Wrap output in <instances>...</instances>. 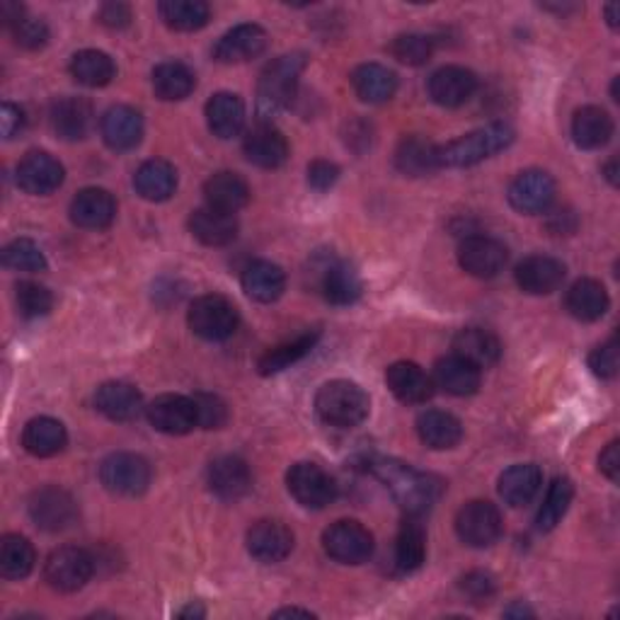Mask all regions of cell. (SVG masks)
Wrapping results in <instances>:
<instances>
[{
    "label": "cell",
    "instance_id": "6da1fadb",
    "mask_svg": "<svg viewBox=\"0 0 620 620\" xmlns=\"http://www.w3.org/2000/svg\"><path fill=\"white\" fill-rule=\"evenodd\" d=\"M371 473L391 490L393 500L401 504L409 516L429 512V509L437 504L441 492H444V482H441L437 475L419 473L413 465L395 458H375L371 463Z\"/></svg>",
    "mask_w": 620,
    "mask_h": 620
},
{
    "label": "cell",
    "instance_id": "7a4b0ae2",
    "mask_svg": "<svg viewBox=\"0 0 620 620\" xmlns=\"http://www.w3.org/2000/svg\"><path fill=\"white\" fill-rule=\"evenodd\" d=\"M514 129L509 124H487L478 131H470L458 141H451L446 146H439V168H470L487 158H492L500 151L512 146Z\"/></svg>",
    "mask_w": 620,
    "mask_h": 620
},
{
    "label": "cell",
    "instance_id": "3957f363",
    "mask_svg": "<svg viewBox=\"0 0 620 620\" xmlns=\"http://www.w3.org/2000/svg\"><path fill=\"white\" fill-rule=\"evenodd\" d=\"M306 69L303 53H286L274 59L260 75L258 85V112L262 119L279 117L291 105L296 95L298 78Z\"/></svg>",
    "mask_w": 620,
    "mask_h": 620
},
{
    "label": "cell",
    "instance_id": "277c9868",
    "mask_svg": "<svg viewBox=\"0 0 620 620\" xmlns=\"http://www.w3.org/2000/svg\"><path fill=\"white\" fill-rule=\"evenodd\" d=\"M371 401L363 388L351 381H330L315 395V409L332 427H357L369 417Z\"/></svg>",
    "mask_w": 620,
    "mask_h": 620
},
{
    "label": "cell",
    "instance_id": "5b68a950",
    "mask_svg": "<svg viewBox=\"0 0 620 620\" xmlns=\"http://www.w3.org/2000/svg\"><path fill=\"white\" fill-rule=\"evenodd\" d=\"M187 323H190L196 337H202L206 342H224L233 337V332L238 330L240 318H238V308L233 306L226 296L206 294L199 296L192 303Z\"/></svg>",
    "mask_w": 620,
    "mask_h": 620
},
{
    "label": "cell",
    "instance_id": "8992f818",
    "mask_svg": "<svg viewBox=\"0 0 620 620\" xmlns=\"http://www.w3.org/2000/svg\"><path fill=\"white\" fill-rule=\"evenodd\" d=\"M95 572V560L87 550L65 546L53 550L47 564H44V577H47L51 589L73 594L91 582Z\"/></svg>",
    "mask_w": 620,
    "mask_h": 620
},
{
    "label": "cell",
    "instance_id": "52a82bcc",
    "mask_svg": "<svg viewBox=\"0 0 620 620\" xmlns=\"http://www.w3.org/2000/svg\"><path fill=\"white\" fill-rule=\"evenodd\" d=\"M151 465L143 456L136 453H112L107 456L103 468H99V478L112 494L119 497H139L148 490L151 485Z\"/></svg>",
    "mask_w": 620,
    "mask_h": 620
},
{
    "label": "cell",
    "instance_id": "ba28073f",
    "mask_svg": "<svg viewBox=\"0 0 620 620\" xmlns=\"http://www.w3.org/2000/svg\"><path fill=\"white\" fill-rule=\"evenodd\" d=\"M456 534L470 548H490L502 536V514L492 502L475 500L461 506Z\"/></svg>",
    "mask_w": 620,
    "mask_h": 620
},
{
    "label": "cell",
    "instance_id": "9c48e42d",
    "mask_svg": "<svg viewBox=\"0 0 620 620\" xmlns=\"http://www.w3.org/2000/svg\"><path fill=\"white\" fill-rule=\"evenodd\" d=\"M286 485L294 500L306 509H325L337 497L335 480L315 463H296L286 475Z\"/></svg>",
    "mask_w": 620,
    "mask_h": 620
},
{
    "label": "cell",
    "instance_id": "30bf717a",
    "mask_svg": "<svg viewBox=\"0 0 620 620\" xmlns=\"http://www.w3.org/2000/svg\"><path fill=\"white\" fill-rule=\"evenodd\" d=\"M323 548L342 564H361L371 558L373 536L359 522H337L323 534Z\"/></svg>",
    "mask_w": 620,
    "mask_h": 620
},
{
    "label": "cell",
    "instance_id": "8fae6325",
    "mask_svg": "<svg viewBox=\"0 0 620 620\" xmlns=\"http://www.w3.org/2000/svg\"><path fill=\"white\" fill-rule=\"evenodd\" d=\"M29 516L39 528L49 534H59L73 526L78 516V506L73 497L61 487H41L29 500Z\"/></svg>",
    "mask_w": 620,
    "mask_h": 620
},
{
    "label": "cell",
    "instance_id": "7c38bea8",
    "mask_svg": "<svg viewBox=\"0 0 620 620\" xmlns=\"http://www.w3.org/2000/svg\"><path fill=\"white\" fill-rule=\"evenodd\" d=\"M506 260L509 252L504 242L490 236H470L458 248V264L468 274L478 276V279H490V276L500 274Z\"/></svg>",
    "mask_w": 620,
    "mask_h": 620
},
{
    "label": "cell",
    "instance_id": "4fadbf2b",
    "mask_svg": "<svg viewBox=\"0 0 620 620\" xmlns=\"http://www.w3.org/2000/svg\"><path fill=\"white\" fill-rule=\"evenodd\" d=\"M146 413H148L151 425L158 431H163V434H170V437L190 434L194 427H199L194 401L187 395L168 393V395L155 397Z\"/></svg>",
    "mask_w": 620,
    "mask_h": 620
},
{
    "label": "cell",
    "instance_id": "5bb4252c",
    "mask_svg": "<svg viewBox=\"0 0 620 620\" xmlns=\"http://www.w3.org/2000/svg\"><path fill=\"white\" fill-rule=\"evenodd\" d=\"M509 202L522 214H542L556 202V182L542 170H526L509 184Z\"/></svg>",
    "mask_w": 620,
    "mask_h": 620
},
{
    "label": "cell",
    "instance_id": "9a60e30c",
    "mask_svg": "<svg viewBox=\"0 0 620 620\" xmlns=\"http://www.w3.org/2000/svg\"><path fill=\"white\" fill-rule=\"evenodd\" d=\"M63 165L51 153L32 151L17 165V184L27 194H51L63 182Z\"/></svg>",
    "mask_w": 620,
    "mask_h": 620
},
{
    "label": "cell",
    "instance_id": "2e32d148",
    "mask_svg": "<svg viewBox=\"0 0 620 620\" xmlns=\"http://www.w3.org/2000/svg\"><path fill=\"white\" fill-rule=\"evenodd\" d=\"M564 282V264L548 254H530L516 267L518 289L530 296H548Z\"/></svg>",
    "mask_w": 620,
    "mask_h": 620
},
{
    "label": "cell",
    "instance_id": "e0dca14e",
    "mask_svg": "<svg viewBox=\"0 0 620 620\" xmlns=\"http://www.w3.org/2000/svg\"><path fill=\"white\" fill-rule=\"evenodd\" d=\"M478 91V78L463 65H444L429 81V95L441 107H461Z\"/></svg>",
    "mask_w": 620,
    "mask_h": 620
},
{
    "label": "cell",
    "instance_id": "ac0fdd59",
    "mask_svg": "<svg viewBox=\"0 0 620 620\" xmlns=\"http://www.w3.org/2000/svg\"><path fill=\"white\" fill-rule=\"evenodd\" d=\"M93 117V105L85 97H61L49 112L53 134L63 141H81L91 134Z\"/></svg>",
    "mask_w": 620,
    "mask_h": 620
},
{
    "label": "cell",
    "instance_id": "d6986e66",
    "mask_svg": "<svg viewBox=\"0 0 620 620\" xmlns=\"http://www.w3.org/2000/svg\"><path fill=\"white\" fill-rule=\"evenodd\" d=\"M242 151H246L248 160L258 168L264 170H276L289 160V141L282 134L279 129H274L272 124H260L254 127L242 143Z\"/></svg>",
    "mask_w": 620,
    "mask_h": 620
},
{
    "label": "cell",
    "instance_id": "ffe728a7",
    "mask_svg": "<svg viewBox=\"0 0 620 620\" xmlns=\"http://www.w3.org/2000/svg\"><path fill=\"white\" fill-rule=\"evenodd\" d=\"M267 49V32L260 25H238L216 41L214 59L220 63H242L258 59Z\"/></svg>",
    "mask_w": 620,
    "mask_h": 620
},
{
    "label": "cell",
    "instance_id": "44dd1931",
    "mask_svg": "<svg viewBox=\"0 0 620 620\" xmlns=\"http://www.w3.org/2000/svg\"><path fill=\"white\" fill-rule=\"evenodd\" d=\"M208 487L220 500H240L252 487V473L248 463L238 456H220L208 465Z\"/></svg>",
    "mask_w": 620,
    "mask_h": 620
},
{
    "label": "cell",
    "instance_id": "7402d4cb",
    "mask_svg": "<svg viewBox=\"0 0 620 620\" xmlns=\"http://www.w3.org/2000/svg\"><path fill=\"white\" fill-rule=\"evenodd\" d=\"M117 216V202L115 196L99 187H87V190L78 192L71 204V218L75 226L87 230H103L112 226Z\"/></svg>",
    "mask_w": 620,
    "mask_h": 620
},
{
    "label": "cell",
    "instance_id": "603a6c76",
    "mask_svg": "<svg viewBox=\"0 0 620 620\" xmlns=\"http://www.w3.org/2000/svg\"><path fill=\"white\" fill-rule=\"evenodd\" d=\"M99 131H103V139L112 151H131L143 139V117L129 105L109 107Z\"/></svg>",
    "mask_w": 620,
    "mask_h": 620
},
{
    "label": "cell",
    "instance_id": "cb8c5ba5",
    "mask_svg": "<svg viewBox=\"0 0 620 620\" xmlns=\"http://www.w3.org/2000/svg\"><path fill=\"white\" fill-rule=\"evenodd\" d=\"M385 383L397 401L405 405H422L434 395V381L413 361H397L385 371Z\"/></svg>",
    "mask_w": 620,
    "mask_h": 620
},
{
    "label": "cell",
    "instance_id": "d4e9b609",
    "mask_svg": "<svg viewBox=\"0 0 620 620\" xmlns=\"http://www.w3.org/2000/svg\"><path fill=\"white\" fill-rule=\"evenodd\" d=\"M294 548V534L279 522H258L248 530V550L260 562H282Z\"/></svg>",
    "mask_w": 620,
    "mask_h": 620
},
{
    "label": "cell",
    "instance_id": "484cf974",
    "mask_svg": "<svg viewBox=\"0 0 620 620\" xmlns=\"http://www.w3.org/2000/svg\"><path fill=\"white\" fill-rule=\"evenodd\" d=\"M95 407L112 422H131L136 419L143 409L141 393L131 383L109 381L97 388L95 393Z\"/></svg>",
    "mask_w": 620,
    "mask_h": 620
},
{
    "label": "cell",
    "instance_id": "4316f807",
    "mask_svg": "<svg viewBox=\"0 0 620 620\" xmlns=\"http://www.w3.org/2000/svg\"><path fill=\"white\" fill-rule=\"evenodd\" d=\"M192 236L208 248H224L238 236L236 214L218 212L214 206H202L190 216Z\"/></svg>",
    "mask_w": 620,
    "mask_h": 620
},
{
    "label": "cell",
    "instance_id": "83f0119b",
    "mask_svg": "<svg viewBox=\"0 0 620 620\" xmlns=\"http://www.w3.org/2000/svg\"><path fill=\"white\" fill-rule=\"evenodd\" d=\"M453 354L465 359L473 367L487 369L494 367L502 357V345L490 330L482 327H465L456 337H453Z\"/></svg>",
    "mask_w": 620,
    "mask_h": 620
},
{
    "label": "cell",
    "instance_id": "f1b7e54d",
    "mask_svg": "<svg viewBox=\"0 0 620 620\" xmlns=\"http://www.w3.org/2000/svg\"><path fill=\"white\" fill-rule=\"evenodd\" d=\"M611 298L604 289L601 282L596 279H580L570 286L568 296H564V308L572 318L582 320V323H594L606 315Z\"/></svg>",
    "mask_w": 620,
    "mask_h": 620
},
{
    "label": "cell",
    "instance_id": "f546056e",
    "mask_svg": "<svg viewBox=\"0 0 620 620\" xmlns=\"http://www.w3.org/2000/svg\"><path fill=\"white\" fill-rule=\"evenodd\" d=\"M286 289V274L279 264L258 260L252 262L242 272V291H246L252 301L272 303L279 298Z\"/></svg>",
    "mask_w": 620,
    "mask_h": 620
},
{
    "label": "cell",
    "instance_id": "4dcf8cb0",
    "mask_svg": "<svg viewBox=\"0 0 620 620\" xmlns=\"http://www.w3.org/2000/svg\"><path fill=\"white\" fill-rule=\"evenodd\" d=\"M65 444H69L65 427L53 417H35L22 431V446L37 458L57 456V453L65 449Z\"/></svg>",
    "mask_w": 620,
    "mask_h": 620
},
{
    "label": "cell",
    "instance_id": "1f68e13d",
    "mask_svg": "<svg viewBox=\"0 0 620 620\" xmlns=\"http://www.w3.org/2000/svg\"><path fill=\"white\" fill-rule=\"evenodd\" d=\"M206 206H214L218 212L236 214L250 202V187L236 172H216L204 184Z\"/></svg>",
    "mask_w": 620,
    "mask_h": 620
},
{
    "label": "cell",
    "instance_id": "d6a6232c",
    "mask_svg": "<svg viewBox=\"0 0 620 620\" xmlns=\"http://www.w3.org/2000/svg\"><path fill=\"white\" fill-rule=\"evenodd\" d=\"M206 121L212 134L218 139L238 136L246 127V105L233 93H216L206 103Z\"/></svg>",
    "mask_w": 620,
    "mask_h": 620
},
{
    "label": "cell",
    "instance_id": "836d02e7",
    "mask_svg": "<svg viewBox=\"0 0 620 620\" xmlns=\"http://www.w3.org/2000/svg\"><path fill=\"white\" fill-rule=\"evenodd\" d=\"M542 485V473L534 463H516L500 478V497L509 506H526L534 502Z\"/></svg>",
    "mask_w": 620,
    "mask_h": 620
},
{
    "label": "cell",
    "instance_id": "e575fe53",
    "mask_svg": "<svg viewBox=\"0 0 620 620\" xmlns=\"http://www.w3.org/2000/svg\"><path fill=\"white\" fill-rule=\"evenodd\" d=\"M613 136V119L601 107H582L572 119V139L580 148L594 151L606 146Z\"/></svg>",
    "mask_w": 620,
    "mask_h": 620
},
{
    "label": "cell",
    "instance_id": "d590c367",
    "mask_svg": "<svg viewBox=\"0 0 620 620\" xmlns=\"http://www.w3.org/2000/svg\"><path fill=\"white\" fill-rule=\"evenodd\" d=\"M351 85L363 103L383 105L397 93V75L381 63H363L351 73Z\"/></svg>",
    "mask_w": 620,
    "mask_h": 620
},
{
    "label": "cell",
    "instance_id": "8d00e7d4",
    "mask_svg": "<svg viewBox=\"0 0 620 620\" xmlns=\"http://www.w3.org/2000/svg\"><path fill=\"white\" fill-rule=\"evenodd\" d=\"M434 383L449 395H456V397L473 395V393H478V388H480V369L453 354V357L437 361Z\"/></svg>",
    "mask_w": 620,
    "mask_h": 620
},
{
    "label": "cell",
    "instance_id": "74e56055",
    "mask_svg": "<svg viewBox=\"0 0 620 620\" xmlns=\"http://www.w3.org/2000/svg\"><path fill=\"white\" fill-rule=\"evenodd\" d=\"M417 434L429 449H453L463 439V425L444 409H427L417 419Z\"/></svg>",
    "mask_w": 620,
    "mask_h": 620
},
{
    "label": "cell",
    "instance_id": "f35d334b",
    "mask_svg": "<svg viewBox=\"0 0 620 620\" xmlns=\"http://www.w3.org/2000/svg\"><path fill=\"white\" fill-rule=\"evenodd\" d=\"M397 170L409 177H422L439 168V146L425 136H405L395 151Z\"/></svg>",
    "mask_w": 620,
    "mask_h": 620
},
{
    "label": "cell",
    "instance_id": "ab89813d",
    "mask_svg": "<svg viewBox=\"0 0 620 620\" xmlns=\"http://www.w3.org/2000/svg\"><path fill=\"white\" fill-rule=\"evenodd\" d=\"M361 289V276L349 262H332L323 270V296L332 306L357 303Z\"/></svg>",
    "mask_w": 620,
    "mask_h": 620
},
{
    "label": "cell",
    "instance_id": "60d3db41",
    "mask_svg": "<svg viewBox=\"0 0 620 620\" xmlns=\"http://www.w3.org/2000/svg\"><path fill=\"white\" fill-rule=\"evenodd\" d=\"M134 187L146 202H165L177 190V172L168 160H148L136 170Z\"/></svg>",
    "mask_w": 620,
    "mask_h": 620
},
{
    "label": "cell",
    "instance_id": "b9f144b4",
    "mask_svg": "<svg viewBox=\"0 0 620 620\" xmlns=\"http://www.w3.org/2000/svg\"><path fill=\"white\" fill-rule=\"evenodd\" d=\"M427 558V534L417 518L407 522L397 530L395 538V568L401 572H415L425 564Z\"/></svg>",
    "mask_w": 620,
    "mask_h": 620
},
{
    "label": "cell",
    "instance_id": "7bdbcfd3",
    "mask_svg": "<svg viewBox=\"0 0 620 620\" xmlns=\"http://www.w3.org/2000/svg\"><path fill=\"white\" fill-rule=\"evenodd\" d=\"M196 78L190 71V65H184L180 61H165L158 69L153 71V91L160 99H184L194 91Z\"/></svg>",
    "mask_w": 620,
    "mask_h": 620
},
{
    "label": "cell",
    "instance_id": "ee69618b",
    "mask_svg": "<svg viewBox=\"0 0 620 620\" xmlns=\"http://www.w3.org/2000/svg\"><path fill=\"white\" fill-rule=\"evenodd\" d=\"M71 75L85 87H105L117 75L115 61L105 51L85 49L78 51L71 61Z\"/></svg>",
    "mask_w": 620,
    "mask_h": 620
},
{
    "label": "cell",
    "instance_id": "f6af8a7d",
    "mask_svg": "<svg viewBox=\"0 0 620 620\" xmlns=\"http://www.w3.org/2000/svg\"><path fill=\"white\" fill-rule=\"evenodd\" d=\"M35 548L27 538L10 534L0 542V574L5 580H25L35 570Z\"/></svg>",
    "mask_w": 620,
    "mask_h": 620
},
{
    "label": "cell",
    "instance_id": "bcb514c9",
    "mask_svg": "<svg viewBox=\"0 0 620 620\" xmlns=\"http://www.w3.org/2000/svg\"><path fill=\"white\" fill-rule=\"evenodd\" d=\"M158 13L165 25L177 32L202 29L212 17V10L202 0H165L158 5Z\"/></svg>",
    "mask_w": 620,
    "mask_h": 620
},
{
    "label": "cell",
    "instance_id": "7dc6e473",
    "mask_svg": "<svg viewBox=\"0 0 620 620\" xmlns=\"http://www.w3.org/2000/svg\"><path fill=\"white\" fill-rule=\"evenodd\" d=\"M318 342V332H308V335L296 337L294 342H286V345H279L270 349L264 357L258 361V369L262 375H272V373H279L284 369H289L291 363L301 361L306 354H310V349L315 347Z\"/></svg>",
    "mask_w": 620,
    "mask_h": 620
},
{
    "label": "cell",
    "instance_id": "c3c4849f",
    "mask_svg": "<svg viewBox=\"0 0 620 620\" xmlns=\"http://www.w3.org/2000/svg\"><path fill=\"white\" fill-rule=\"evenodd\" d=\"M574 497V487L568 478H556L552 485L548 487L546 500H542V506L538 512V528L540 530H552L560 522L562 516L568 514V509L572 504Z\"/></svg>",
    "mask_w": 620,
    "mask_h": 620
},
{
    "label": "cell",
    "instance_id": "681fc988",
    "mask_svg": "<svg viewBox=\"0 0 620 620\" xmlns=\"http://www.w3.org/2000/svg\"><path fill=\"white\" fill-rule=\"evenodd\" d=\"M3 264L8 270L37 274L47 270V258H44V252L37 242H32L27 238H17L10 242V246H5Z\"/></svg>",
    "mask_w": 620,
    "mask_h": 620
},
{
    "label": "cell",
    "instance_id": "f907efd6",
    "mask_svg": "<svg viewBox=\"0 0 620 620\" xmlns=\"http://www.w3.org/2000/svg\"><path fill=\"white\" fill-rule=\"evenodd\" d=\"M15 301L20 308V315L27 320H37L51 313L53 308V296L47 286L35 284V282H20L15 289Z\"/></svg>",
    "mask_w": 620,
    "mask_h": 620
},
{
    "label": "cell",
    "instance_id": "816d5d0a",
    "mask_svg": "<svg viewBox=\"0 0 620 620\" xmlns=\"http://www.w3.org/2000/svg\"><path fill=\"white\" fill-rule=\"evenodd\" d=\"M391 53L405 65H425L434 53V41L425 35H401L391 44Z\"/></svg>",
    "mask_w": 620,
    "mask_h": 620
},
{
    "label": "cell",
    "instance_id": "f5cc1de1",
    "mask_svg": "<svg viewBox=\"0 0 620 620\" xmlns=\"http://www.w3.org/2000/svg\"><path fill=\"white\" fill-rule=\"evenodd\" d=\"M196 407V425L204 429H218L228 422V407L218 395L212 393H196L192 395Z\"/></svg>",
    "mask_w": 620,
    "mask_h": 620
},
{
    "label": "cell",
    "instance_id": "db71d44e",
    "mask_svg": "<svg viewBox=\"0 0 620 620\" xmlns=\"http://www.w3.org/2000/svg\"><path fill=\"white\" fill-rule=\"evenodd\" d=\"M13 37H15V44H20L22 49H29V51H37L41 49L44 44L49 41V27L44 25L41 20L37 17H22L20 22H15L13 27Z\"/></svg>",
    "mask_w": 620,
    "mask_h": 620
},
{
    "label": "cell",
    "instance_id": "11a10c76",
    "mask_svg": "<svg viewBox=\"0 0 620 620\" xmlns=\"http://www.w3.org/2000/svg\"><path fill=\"white\" fill-rule=\"evenodd\" d=\"M589 369L594 371V375L599 379H613L618 373V342L616 337H611L606 345L596 347L589 354Z\"/></svg>",
    "mask_w": 620,
    "mask_h": 620
},
{
    "label": "cell",
    "instance_id": "9f6ffc18",
    "mask_svg": "<svg viewBox=\"0 0 620 620\" xmlns=\"http://www.w3.org/2000/svg\"><path fill=\"white\" fill-rule=\"evenodd\" d=\"M461 589L468 599H473V604H482L494 594V580L485 572H470L461 580Z\"/></svg>",
    "mask_w": 620,
    "mask_h": 620
},
{
    "label": "cell",
    "instance_id": "6f0895ef",
    "mask_svg": "<svg viewBox=\"0 0 620 620\" xmlns=\"http://www.w3.org/2000/svg\"><path fill=\"white\" fill-rule=\"evenodd\" d=\"M339 180V168L335 163L330 160H315L308 168V184L313 187L315 192H327L335 187V182Z\"/></svg>",
    "mask_w": 620,
    "mask_h": 620
},
{
    "label": "cell",
    "instance_id": "680465c9",
    "mask_svg": "<svg viewBox=\"0 0 620 620\" xmlns=\"http://www.w3.org/2000/svg\"><path fill=\"white\" fill-rule=\"evenodd\" d=\"M99 22L109 29H124L131 22V8L124 3H105L97 13Z\"/></svg>",
    "mask_w": 620,
    "mask_h": 620
},
{
    "label": "cell",
    "instance_id": "91938a15",
    "mask_svg": "<svg viewBox=\"0 0 620 620\" xmlns=\"http://www.w3.org/2000/svg\"><path fill=\"white\" fill-rule=\"evenodd\" d=\"M25 112L13 103H5L0 107V129H3L5 139H15L22 129H25Z\"/></svg>",
    "mask_w": 620,
    "mask_h": 620
},
{
    "label": "cell",
    "instance_id": "94428289",
    "mask_svg": "<svg viewBox=\"0 0 620 620\" xmlns=\"http://www.w3.org/2000/svg\"><path fill=\"white\" fill-rule=\"evenodd\" d=\"M599 470L606 475L608 480L616 482L620 473V456H618V441H611L599 456Z\"/></svg>",
    "mask_w": 620,
    "mask_h": 620
},
{
    "label": "cell",
    "instance_id": "6125c7cd",
    "mask_svg": "<svg viewBox=\"0 0 620 620\" xmlns=\"http://www.w3.org/2000/svg\"><path fill=\"white\" fill-rule=\"evenodd\" d=\"M177 616H180V618H204L206 611L199 604H190L187 608H182V611L177 613Z\"/></svg>",
    "mask_w": 620,
    "mask_h": 620
},
{
    "label": "cell",
    "instance_id": "be15d7a7",
    "mask_svg": "<svg viewBox=\"0 0 620 620\" xmlns=\"http://www.w3.org/2000/svg\"><path fill=\"white\" fill-rule=\"evenodd\" d=\"M274 616H276V618H282V616H303V618H313V613H310V611H303V608H282V611H276Z\"/></svg>",
    "mask_w": 620,
    "mask_h": 620
},
{
    "label": "cell",
    "instance_id": "e7e4bbea",
    "mask_svg": "<svg viewBox=\"0 0 620 620\" xmlns=\"http://www.w3.org/2000/svg\"><path fill=\"white\" fill-rule=\"evenodd\" d=\"M616 168H618V160L611 158V163L606 165V177H608V182H611L613 187L618 184V170Z\"/></svg>",
    "mask_w": 620,
    "mask_h": 620
},
{
    "label": "cell",
    "instance_id": "03108f58",
    "mask_svg": "<svg viewBox=\"0 0 620 620\" xmlns=\"http://www.w3.org/2000/svg\"><path fill=\"white\" fill-rule=\"evenodd\" d=\"M506 616H509V618H514V616H522V618H524V616H534V611H530V608H526V606L518 604V606H512V608H509Z\"/></svg>",
    "mask_w": 620,
    "mask_h": 620
},
{
    "label": "cell",
    "instance_id": "003e7915",
    "mask_svg": "<svg viewBox=\"0 0 620 620\" xmlns=\"http://www.w3.org/2000/svg\"><path fill=\"white\" fill-rule=\"evenodd\" d=\"M616 13H618V5H608V8H606L608 25H611V27H616V25H618V15H616Z\"/></svg>",
    "mask_w": 620,
    "mask_h": 620
}]
</instances>
